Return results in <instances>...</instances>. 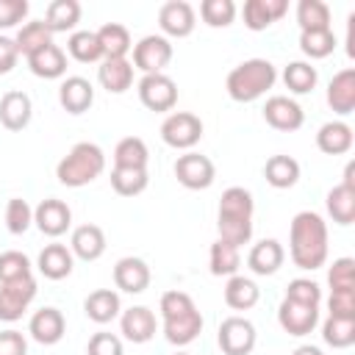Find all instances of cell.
I'll list each match as a JSON object with an SVG mask.
<instances>
[{
  "label": "cell",
  "instance_id": "6da1fadb",
  "mask_svg": "<svg viewBox=\"0 0 355 355\" xmlns=\"http://www.w3.org/2000/svg\"><path fill=\"white\" fill-rule=\"evenodd\" d=\"M327 222L316 211H300L288 227V255L294 266L313 272L327 261Z\"/></svg>",
  "mask_w": 355,
  "mask_h": 355
},
{
  "label": "cell",
  "instance_id": "7a4b0ae2",
  "mask_svg": "<svg viewBox=\"0 0 355 355\" xmlns=\"http://www.w3.org/2000/svg\"><path fill=\"white\" fill-rule=\"evenodd\" d=\"M161 322H164V336L175 347L191 344L202 333V313L197 311L194 300L186 291H164L161 294Z\"/></svg>",
  "mask_w": 355,
  "mask_h": 355
},
{
  "label": "cell",
  "instance_id": "3957f363",
  "mask_svg": "<svg viewBox=\"0 0 355 355\" xmlns=\"http://www.w3.org/2000/svg\"><path fill=\"white\" fill-rule=\"evenodd\" d=\"M252 211H255V202L244 186L225 189L219 200V214H216L219 239L233 247L247 244L252 239Z\"/></svg>",
  "mask_w": 355,
  "mask_h": 355
},
{
  "label": "cell",
  "instance_id": "277c9868",
  "mask_svg": "<svg viewBox=\"0 0 355 355\" xmlns=\"http://www.w3.org/2000/svg\"><path fill=\"white\" fill-rule=\"evenodd\" d=\"M277 80V69L272 61L266 58H247L239 67H233L227 72L225 89L230 94V100L236 103H252L258 97H263Z\"/></svg>",
  "mask_w": 355,
  "mask_h": 355
},
{
  "label": "cell",
  "instance_id": "5b68a950",
  "mask_svg": "<svg viewBox=\"0 0 355 355\" xmlns=\"http://www.w3.org/2000/svg\"><path fill=\"white\" fill-rule=\"evenodd\" d=\"M105 169V153L100 144L94 141H78L55 166V178L58 183L69 186V189H80L89 186L92 180H97Z\"/></svg>",
  "mask_w": 355,
  "mask_h": 355
},
{
  "label": "cell",
  "instance_id": "8992f818",
  "mask_svg": "<svg viewBox=\"0 0 355 355\" xmlns=\"http://www.w3.org/2000/svg\"><path fill=\"white\" fill-rule=\"evenodd\" d=\"M161 139L175 150H191L202 139V119L191 111H175L161 122Z\"/></svg>",
  "mask_w": 355,
  "mask_h": 355
},
{
  "label": "cell",
  "instance_id": "52a82bcc",
  "mask_svg": "<svg viewBox=\"0 0 355 355\" xmlns=\"http://www.w3.org/2000/svg\"><path fill=\"white\" fill-rule=\"evenodd\" d=\"M175 178H178V183H180L183 189H189V191H202V189H208V186L214 183L216 166H214V161H211L208 155L189 150V153L178 155V161H175Z\"/></svg>",
  "mask_w": 355,
  "mask_h": 355
},
{
  "label": "cell",
  "instance_id": "ba28073f",
  "mask_svg": "<svg viewBox=\"0 0 355 355\" xmlns=\"http://www.w3.org/2000/svg\"><path fill=\"white\" fill-rule=\"evenodd\" d=\"M255 324L244 316H227L222 319L219 324V333H216V341H219V349L222 355H250L252 347H255Z\"/></svg>",
  "mask_w": 355,
  "mask_h": 355
},
{
  "label": "cell",
  "instance_id": "9c48e42d",
  "mask_svg": "<svg viewBox=\"0 0 355 355\" xmlns=\"http://www.w3.org/2000/svg\"><path fill=\"white\" fill-rule=\"evenodd\" d=\"M169 61H172V42L166 36L150 33L133 44V69H141L144 75L164 72Z\"/></svg>",
  "mask_w": 355,
  "mask_h": 355
},
{
  "label": "cell",
  "instance_id": "30bf717a",
  "mask_svg": "<svg viewBox=\"0 0 355 355\" xmlns=\"http://www.w3.org/2000/svg\"><path fill=\"white\" fill-rule=\"evenodd\" d=\"M139 100H141L144 108H150L155 114L172 111L178 105V83L164 72L144 75L139 80Z\"/></svg>",
  "mask_w": 355,
  "mask_h": 355
},
{
  "label": "cell",
  "instance_id": "8fae6325",
  "mask_svg": "<svg viewBox=\"0 0 355 355\" xmlns=\"http://www.w3.org/2000/svg\"><path fill=\"white\" fill-rule=\"evenodd\" d=\"M36 300V280L22 277L11 283H0V322H17Z\"/></svg>",
  "mask_w": 355,
  "mask_h": 355
},
{
  "label": "cell",
  "instance_id": "7c38bea8",
  "mask_svg": "<svg viewBox=\"0 0 355 355\" xmlns=\"http://www.w3.org/2000/svg\"><path fill=\"white\" fill-rule=\"evenodd\" d=\"M33 225H36L44 236L58 239V236H64V233L69 230V225H72V211H69V205H67L64 200L47 197V200H42V202L33 208Z\"/></svg>",
  "mask_w": 355,
  "mask_h": 355
},
{
  "label": "cell",
  "instance_id": "4fadbf2b",
  "mask_svg": "<svg viewBox=\"0 0 355 355\" xmlns=\"http://www.w3.org/2000/svg\"><path fill=\"white\" fill-rule=\"evenodd\" d=\"M263 119L266 125H272L275 130H283V133H291V130H300L302 122H305V111L300 108L297 100L286 97V94H275L266 100L263 105Z\"/></svg>",
  "mask_w": 355,
  "mask_h": 355
},
{
  "label": "cell",
  "instance_id": "5bb4252c",
  "mask_svg": "<svg viewBox=\"0 0 355 355\" xmlns=\"http://www.w3.org/2000/svg\"><path fill=\"white\" fill-rule=\"evenodd\" d=\"M158 25H161L164 36L186 39L197 25V14L186 0H169L158 8Z\"/></svg>",
  "mask_w": 355,
  "mask_h": 355
},
{
  "label": "cell",
  "instance_id": "9a60e30c",
  "mask_svg": "<svg viewBox=\"0 0 355 355\" xmlns=\"http://www.w3.org/2000/svg\"><path fill=\"white\" fill-rule=\"evenodd\" d=\"M277 322L288 336H308L319 324V308L283 297V302L277 308Z\"/></svg>",
  "mask_w": 355,
  "mask_h": 355
},
{
  "label": "cell",
  "instance_id": "2e32d148",
  "mask_svg": "<svg viewBox=\"0 0 355 355\" xmlns=\"http://www.w3.org/2000/svg\"><path fill=\"white\" fill-rule=\"evenodd\" d=\"M28 333H31L33 341H39V344H44V347H53V344H58V341L64 338V333H67V319H64V313H61L58 308H53V305L39 308V311L31 316V322H28Z\"/></svg>",
  "mask_w": 355,
  "mask_h": 355
},
{
  "label": "cell",
  "instance_id": "e0dca14e",
  "mask_svg": "<svg viewBox=\"0 0 355 355\" xmlns=\"http://www.w3.org/2000/svg\"><path fill=\"white\" fill-rule=\"evenodd\" d=\"M153 275H150V266L141 261V258H133V255H125L114 263V286L125 294H141L147 286H150Z\"/></svg>",
  "mask_w": 355,
  "mask_h": 355
},
{
  "label": "cell",
  "instance_id": "ac0fdd59",
  "mask_svg": "<svg viewBox=\"0 0 355 355\" xmlns=\"http://www.w3.org/2000/svg\"><path fill=\"white\" fill-rule=\"evenodd\" d=\"M119 330H122V336H125L128 341H133V344H147V341L155 336L158 322H155V313H153L150 308L133 305V308L122 311V316H119Z\"/></svg>",
  "mask_w": 355,
  "mask_h": 355
},
{
  "label": "cell",
  "instance_id": "d6986e66",
  "mask_svg": "<svg viewBox=\"0 0 355 355\" xmlns=\"http://www.w3.org/2000/svg\"><path fill=\"white\" fill-rule=\"evenodd\" d=\"M58 103H61V108L67 114H75L78 116V114H83V111L92 108V103H94V86L86 78H80V75H69L58 86Z\"/></svg>",
  "mask_w": 355,
  "mask_h": 355
},
{
  "label": "cell",
  "instance_id": "ffe728a7",
  "mask_svg": "<svg viewBox=\"0 0 355 355\" xmlns=\"http://www.w3.org/2000/svg\"><path fill=\"white\" fill-rule=\"evenodd\" d=\"M286 261V250L277 239H261L258 244H252V250L247 252V266L252 269V275H275Z\"/></svg>",
  "mask_w": 355,
  "mask_h": 355
},
{
  "label": "cell",
  "instance_id": "44dd1931",
  "mask_svg": "<svg viewBox=\"0 0 355 355\" xmlns=\"http://www.w3.org/2000/svg\"><path fill=\"white\" fill-rule=\"evenodd\" d=\"M31 116H33V103H31V97L25 92H17L14 89V92H6L0 97V125L6 130H22V128H28Z\"/></svg>",
  "mask_w": 355,
  "mask_h": 355
},
{
  "label": "cell",
  "instance_id": "7402d4cb",
  "mask_svg": "<svg viewBox=\"0 0 355 355\" xmlns=\"http://www.w3.org/2000/svg\"><path fill=\"white\" fill-rule=\"evenodd\" d=\"M286 11H288V0H247L241 8V17L250 31H266Z\"/></svg>",
  "mask_w": 355,
  "mask_h": 355
},
{
  "label": "cell",
  "instance_id": "603a6c76",
  "mask_svg": "<svg viewBox=\"0 0 355 355\" xmlns=\"http://www.w3.org/2000/svg\"><path fill=\"white\" fill-rule=\"evenodd\" d=\"M97 80L108 94H122L133 86V64L128 58H103L97 67Z\"/></svg>",
  "mask_w": 355,
  "mask_h": 355
},
{
  "label": "cell",
  "instance_id": "cb8c5ba5",
  "mask_svg": "<svg viewBox=\"0 0 355 355\" xmlns=\"http://www.w3.org/2000/svg\"><path fill=\"white\" fill-rule=\"evenodd\" d=\"M327 105L338 116L352 114V108H355V69L352 67L336 72L333 80L327 83Z\"/></svg>",
  "mask_w": 355,
  "mask_h": 355
},
{
  "label": "cell",
  "instance_id": "d4e9b609",
  "mask_svg": "<svg viewBox=\"0 0 355 355\" xmlns=\"http://www.w3.org/2000/svg\"><path fill=\"white\" fill-rule=\"evenodd\" d=\"M39 272L47 277V280H64L72 275V266H75V255L67 244H47L42 252H39V261H36Z\"/></svg>",
  "mask_w": 355,
  "mask_h": 355
},
{
  "label": "cell",
  "instance_id": "484cf974",
  "mask_svg": "<svg viewBox=\"0 0 355 355\" xmlns=\"http://www.w3.org/2000/svg\"><path fill=\"white\" fill-rule=\"evenodd\" d=\"M352 128L341 119H333V122H324L316 133V147L324 153V155H344L352 150Z\"/></svg>",
  "mask_w": 355,
  "mask_h": 355
},
{
  "label": "cell",
  "instance_id": "4316f807",
  "mask_svg": "<svg viewBox=\"0 0 355 355\" xmlns=\"http://www.w3.org/2000/svg\"><path fill=\"white\" fill-rule=\"evenodd\" d=\"M69 250L80 261H97L105 252V233H103V227H97V225L75 227L72 239H69Z\"/></svg>",
  "mask_w": 355,
  "mask_h": 355
},
{
  "label": "cell",
  "instance_id": "83f0119b",
  "mask_svg": "<svg viewBox=\"0 0 355 355\" xmlns=\"http://www.w3.org/2000/svg\"><path fill=\"white\" fill-rule=\"evenodd\" d=\"M28 67L36 78H44V80H55L67 72V53L58 47V44H47L42 47L39 53L28 55Z\"/></svg>",
  "mask_w": 355,
  "mask_h": 355
},
{
  "label": "cell",
  "instance_id": "f1b7e54d",
  "mask_svg": "<svg viewBox=\"0 0 355 355\" xmlns=\"http://www.w3.org/2000/svg\"><path fill=\"white\" fill-rule=\"evenodd\" d=\"M261 300V288L255 286V280L244 277V275H233L225 283V305L233 311H250L255 308Z\"/></svg>",
  "mask_w": 355,
  "mask_h": 355
},
{
  "label": "cell",
  "instance_id": "f546056e",
  "mask_svg": "<svg viewBox=\"0 0 355 355\" xmlns=\"http://www.w3.org/2000/svg\"><path fill=\"white\" fill-rule=\"evenodd\" d=\"M83 311H86V316H89L92 322H97V324H108V322L116 319L119 311H122V305H119V294H116L114 288H97V291H92V294L86 297Z\"/></svg>",
  "mask_w": 355,
  "mask_h": 355
},
{
  "label": "cell",
  "instance_id": "4dcf8cb0",
  "mask_svg": "<svg viewBox=\"0 0 355 355\" xmlns=\"http://www.w3.org/2000/svg\"><path fill=\"white\" fill-rule=\"evenodd\" d=\"M80 22V3L78 0H53L44 11V25L50 33H67Z\"/></svg>",
  "mask_w": 355,
  "mask_h": 355
},
{
  "label": "cell",
  "instance_id": "1f68e13d",
  "mask_svg": "<svg viewBox=\"0 0 355 355\" xmlns=\"http://www.w3.org/2000/svg\"><path fill=\"white\" fill-rule=\"evenodd\" d=\"M263 178L272 189H291L300 180V164L291 155H272L263 164Z\"/></svg>",
  "mask_w": 355,
  "mask_h": 355
},
{
  "label": "cell",
  "instance_id": "d6a6232c",
  "mask_svg": "<svg viewBox=\"0 0 355 355\" xmlns=\"http://www.w3.org/2000/svg\"><path fill=\"white\" fill-rule=\"evenodd\" d=\"M208 266H211V275L214 277H233L241 266V255H239V247L216 239L208 250Z\"/></svg>",
  "mask_w": 355,
  "mask_h": 355
},
{
  "label": "cell",
  "instance_id": "836d02e7",
  "mask_svg": "<svg viewBox=\"0 0 355 355\" xmlns=\"http://www.w3.org/2000/svg\"><path fill=\"white\" fill-rule=\"evenodd\" d=\"M14 44H17L19 55H25V58H28V55L39 53L42 47L53 44V33L47 31L44 19H33V22H25V25L17 31V36H14Z\"/></svg>",
  "mask_w": 355,
  "mask_h": 355
},
{
  "label": "cell",
  "instance_id": "e575fe53",
  "mask_svg": "<svg viewBox=\"0 0 355 355\" xmlns=\"http://www.w3.org/2000/svg\"><path fill=\"white\" fill-rule=\"evenodd\" d=\"M150 161V150L144 144V139L139 136H125L116 141L114 147V166H128V169H147Z\"/></svg>",
  "mask_w": 355,
  "mask_h": 355
},
{
  "label": "cell",
  "instance_id": "d590c367",
  "mask_svg": "<svg viewBox=\"0 0 355 355\" xmlns=\"http://www.w3.org/2000/svg\"><path fill=\"white\" fill-rule=\"evenodd\" d=\"M97 39H100V47H103V58H125L128 50L133 47L128 28L119 25V22H105L97 31Z\"/></svg>",
  "mask_w": 355,
  "mask_h": 355
},
{
  "label": "cell",
  "instance_id": "8d00e7d4",
  "mask_svg": "<svg viewBox=\"0 0 355 355\" xmlns=\"http://www.w3.org/2000/svg\"><path fill=\"white\" fill-rule=\"evenodd\" d=\"M327 214L336 225H352L355 222V189H347V186H333L327 191Z\"/></svg>",
  "mask_w": 355,
  "mask_h": 355
},
{
  "label": "cell",
  "instance_id": "74e56055",
  "mask_svg": "<svg viewBox=\"0 0 355 355\" xmlns=\"http://www.w3.org/2000/svg\"><path fill=\"white\" fill-rule=\"evenodd\" d=\"M67 53L80 64L103 61V47H100L97 31H72V36L67 39Z\"/></svg>",
  "mask_w": 355,
  "mask_h": 355
},
{
  "label": "cell",
  "instance_id": "f35d334b",
  "mask_svg": "<svg viewBox=\"0 0 355 355\" xmlns=\"http://www.w3.org/2000/svg\"><path fill=\"white\" fill-rule=\"evenodd\" d=\"M150 175L147 169H128V166H114L111 169V189L119 197H136L147 189Z\"/></svg>",
  "mask_w": 355,
  "mask_h": 355
},
{
  "label": "cell",
  "instance_id": "ab89813d",
  "mask_svg": "<svg viewBox=\"0 0 355 355\" xmlns=\"http://www.w3.org/2000/svg\"><path fill=\"white\" fill-rule=\"evenodd\" d=\"M322 338L333 349H347L355 344V319L347 316H327L322 324Z\"/></svg>",
  "mask_w": 355,
  "mask_h": 355
},
{
  "label": "cell",
  "instance_id": "60d3db41",
  "mask_svg": "<svg viewBox=\"0 0 355 355\" xmlns=\"http://www.w3.org/2000/svg\"><path fill=\"white\" fill-rule=\"evenodd\" d=\"M297 25H300V31L330 28V6L322 0H300L297 3Z\"/></svg>",
  "mask_w": 355,
  "mask_h": 355
},
{
  "label": "cell",
  "instance_id": "b9f144b4",
  "mask_svg": "<svg viewBox=\"0 0 355 355\" xmlns=\"http://www.w3.org/2000/svg\"><path fill=\"white\" fill-rule=\"evenodd\" d=\"M336 33L333 28L324 31H300V50L313 61V58H327L336 50Z\"/></svg>",
  "mask_w": 355,
  "mask_h": 355
},
{
  "label": "cell",
  "instance_id": "7bdbcfd3",
  "mask_svg": "<svg viewBox=\"0 0 355 355\" xmlns=\"http://www.w3.org/2000/svg\"><path fill=\"white\" fill-rule=\"evenodd\" d=\"M319 75H316V67H311L308 61H291L286 69H283V83L288 92L294 94H308L313 92Z\"/></svg>",
  "mask_w": 355,
  "mask_h": 355
},
{
  "label": "cell",
  "instance_id": "ee69618b",
  "mask_svg": "<svg viewBox=\"0 0 355 355\" xmlns=\"http://www.w3.org/2000/svg\"><path fill=\"white\" fill-rule=\"evenodd\" d=\"M22 277H33L31 258L19 250L0 252V283H11V280H22Z\"/></svg>",
  "mask_w": 355,
  "mask_h": 355
},
{
  "label": "cell",
  "instance_id": "f6af8a7d",
  "mask_svg": "<svg viewBox=\"0 0 355 355\" xmlns=\"http://www.w3.org/2000/svg\"><path fill=\"white\" fill-rule=\"evenodd\" d=\"M200 17L208 28H227L236 19V3L233 0H202Z\"/></svg>",
  "mask_w": 355,
  "mask_h": 355
},
{
  "label": "cell",
  "instance_id": "bcb514c9",
  "mask_svg": "<svg viewBox=\"0 0 355 355\" xmlns=\"http://www.w3.org/2000/svg\"><path fill=\"white\" fill-rule=\"evenodd\" d=\"M33 225V208L22 197H11L6 202V227L14 236H22Z\"/></svg>",
  "mask_w": 355,
  "mask_h": 355
},
{
  "label": "cell",
  "instance_id": "7dc6e473",
  "mask_svg": "<svg viewBox=\"0 0 355 355\" xmlns=\"http://www.w3.org/2000/svg\"><path fill=\"white\" fill-rule=\"evenodd\" d=\"M330 291H349L355 288V261L352 258H336L327 272Z\"/></svg>",
  "mask_w": 355,
  "mask_h": 355
},
{
  "label": "cell",
  "instance_id": "c3c4849f",
  "mask_svg": "<svg viewBox=\"0 0 355 355\" xmlns=\"http://www.w3.org/2000/svg\"><path fill=\"white\" fill-rule=\"evenodd\" d=\"M286 300H294V302H302V305H316L322 302V288L319 283L308 280V277H294L286 288Z\"/></svg>",
  "mask_w": 355,
  "mask_h": 355
},
{
  "label": "cell",
  "instance_id": "681fc988",
  "mask_svg": "<svg viewBox=\"0 0 355 355\" xmlns=\"http://www.w3.org/2000/svg\"><path fill=\"white\" fill-rule=\"evenodd\" d=\"M327 316H347V319H355V288L349 291H330V300H327Z\"/></svg>",
  "mask_w": 355,
  "mask_h": 355
},
{
  "label": "cell",
  "instance_id": "f907efd6",
  "mask_svg": "<svg viewBox=\"0 0 355 355\" xmlns=\"http://www.w3.org/2000/svg\"><path fill=\"white\" fill-rule=\"evenodd\" d=\"M28 0H0V28H14L28 17Z\"/></svg>",
  "mask_w": 355,
  "mask_h": 355
},
{
  "label": "cell",
  "instance_id": "816d5d0a",
  "mask_svg": "<svg viewBox=\"0 0 355 355\" xmlns=\"http://www.w3.org/2000/svg\"><path fill=\"white\" fill-rule=\"evenodd\" d=\"M86 355H122V341L114 333H94L89 338Z\"/></svg>",
  "mask_w": 355,
  "mask_h": 355
},
{
  "label": "cell",
  "instance_id": "f5cc1de1",
  "mask_svg": "<svg viewBox=\"0 0 355 355\" xmlns=\"http://www.w3.org/2000/svg\"><path fill=\"white\" fill-rule=\"evenodd\" d=\"M0 355H28V341L19 330L0 333Z\"/></svg>",
  "mask_w": 355,
  "mask_h": 355
},
{
  "label": "cell",
  "instance_id": "db71d44e",
  "mask_svg": "<svg viewBox=\"0 0 355 355\" xmlns=\"http://www.w3.org/2000/svg\"><path fill=\"white\" fill-rule=\"evenodd\" d=\"M19 61V50L14 44V39L0 36V75H8Z\"/></svg>",
  "mask_w": 355,
  "mask_h": 355
},
{
  "label": "cell",
  "instance_id": "11a10c76",
  "mask_svg": "<svg viewBox=\"0 0 355 355\" xmlns=\"http://www.w3.org/2000/svg\"><path fill=\"white\" fill-rule=\"evenodd\" d=\"M347 55L355 58V14H349L347 19Z\"/></svg>",
  "mask_w": 355,
  "mask_h": 355
},
{
  "label": "cell",
  "instance_id": "9f6ffc18",
  "mask_svg": "<svg viewBox=\"0 0 355 355\" xmlns=\"http://www.w3.org/2000/svg\"><path fill=\"white\" fill-rule=\"evenodd\" d=\"M341 186H347V189H355V164H352V161L344 166V180H341Z\"/></svg>",
  "mask_w": 355,
  "mask_h": 355
},
{
  "label": "cell",
  "instance_id": "6f0895ef",
  "mask_svg": "<svg viewBox=\"0 0 355 355\" xmlns=\"http://www.w3.org/2000/svg\"><path fill=\"white\" fill-rule=\"evenodd\" d=\"M291 355H324L319 347H311V344H302V347H297Z\"/></svg>",
  "mask_w": 355,
  "mask_h": 355
},
{
  "label": "cell",
  "instance_id": "680465c9",
  "mask_svg": "<svg viewBox=\"0 0 355 355\" xmlns=\"http://www.w3.org/2000/svg\"><path fill=\"white\" fill-rule=\"evenodd\" d=\"M175 355H189V352H175Z\"/></svg>",
  "mask_w": 355,
  "mask_h": 355
}]
</instances>
